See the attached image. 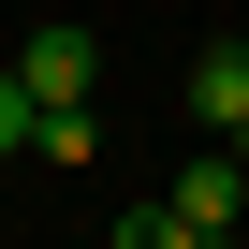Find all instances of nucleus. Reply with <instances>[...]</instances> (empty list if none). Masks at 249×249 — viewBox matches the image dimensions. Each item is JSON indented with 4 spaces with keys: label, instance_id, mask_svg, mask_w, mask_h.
<instances>
[{
    "label": "nucleus",
    "instance_id": "obj_4",
    "mask_svg": "<svg viewBox=\"0 0 249 249\" xmlns=\"http://www.w3.org/2000/svg\"><path fill=\"white\" fill-rule=\"evenodd\" d=\"M30 147H44V161H103V117H88V103H30Z\"/></svg>",
    "mask_w": 249,
    "mask_h": 249
},
{
    "label": "nucleus",
    "instance_id": "obj_7",
    "mask_svg": "<svg viewBox=\"0 0 249 249\" xmlns=\"http://www.w3.org/2000/svg\"><path fill=\"white\" fill-rule=\"evenodd\" d=\"M234 161H249V117H234Z\"/></svg>",
    "mask_w": 249,
    "mask_h": 249
},
{
    "label": "nucleus",
    "instance_id": "obj_5",
    "mask_svg": "<svg viewBox=\"0 0 249 249\" xmlns=\"http://www.w3.org/2000/svg\"><path fill=\"white\" fill-rule=\"evenodd\" d=\"M103 249H191V220H176V205H147V220H117Z\"/></svg>",
    "mask_w": 249,
    "mask_h": 249
},
{
    "label": "nucleus",
    "instance_id": "obj_6",
    "mask_svg": "<svg viewBox=\"0 0 249 249\" xmlns=\"http://www.w3.org/2000/svg\"><path fill=\"white\" fill-rule=\"evenodd\" d=\"M30 147V73H0V161Z\"/></svg>",
    "mask_w": 249,
    "mask_h": 249
},
{
    "label": "nucleus",
    "instance_id": "obj_3",
    "mask_svg": "<svg viewBox=\"0 0 249 249\" xmlns=\"http://www.w3.org/2000/svg\"><path fill=\"white\" fill-rule=\"evenodd\" d=\"M191 117H205V132L249 117V44H205V59H191Z\"/></svg>",
    "mask_w": 249,
    "mask_h": 249
},
{
    "label": "nucleus",
    "instance_id": "obj_8",
    "mask_svg": "<svg viewBox=\"0 0 249 249\" xmlns=\"http://www.w3.org/2000/svg\"><path fill=\"white\" fill-rule=\"evenodd\" d=\"M191 249H234V234H191Z\"/></svg>",
    "mask_w": 249,
    "mask_h": 249
},
{
    "label": "nucleus",
    "instance_id": "obj_1",
    "mask_svg": "<svg viewBox=\"0 0 249 249\" xmlns=\"http://www.w3.org/2000/svg\"><path fill=\"white\" fill-rule=\"evenodd\" d=\"M15 73H30V103H88V73H103V44H88L73 15H59V30H30V44H15Z\"/></svg>",
    "mask_w": 249,
    "mask_h": 249
},
{
    "label": "nucleus",
    "instance_id": "obj_2",
    "mask_svg": "<svg viewBox=\"0 0 249 249\" xmlns=\"http://www.w3.org/2000/svg\"><path fill=\"white\" fill-rule=\"evenodd\" d=\"M161 205H176L191 234H234V220H249V161H234V147H205V161H191V176H176Z\"/></svg>",
    "mask_w": 249,
    "mask_h": 249
}]
</instances>
